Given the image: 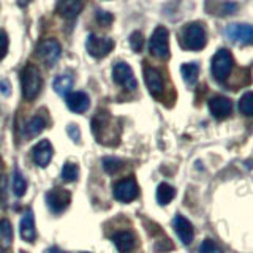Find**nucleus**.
<instances>
[{
    "mask_svg": "<svg viewBox=\"0 0 253 253\" xmlns=\"http://www.w3.org/2000/svg\"><path fill=\"white\" fill-rule=\"evenodd\" d=\"M113 242L121 253H130L136 245V236L131 231H119L113 236Z\"/></svg>",
    "mask_w": 253,
    "mask_h": 253,
    "instance_id": "a211bd4d",
    "label": "nucleus"
},
{
    "mask_svg": "<svg viewBox=\"0 0 253 253\" xmlns=\"http://www.w3.org/2000/svg\"><path fill=\"white\" fill-rule=\"evenodd\" d=\"M138 193H139V188H138L136 180H134L133 177L122 179L113 185V195L117 201L130 203L138 196Z\"/></svg>",
    "mask_w": 253,
    "mask_h": 253,
    "instance_id": "6e6552de",
    "label": "nucleus"
},
{
    "mask_svg": "<svg viewBox=\"0 0 253 253\" xmlns=\"http://www.w3.org/2000/svg\"><path fill=\"white\" fill-rule=\"evenodd\" d=\"M144 81L149 92L154 95V97H160L165 90V83H163V78L160 75V71L155 70V68H150L147 67L144 70Z\"/></svg>",
    "mask_w": 253,
    "mask_h": 253,
    "instance_id": "4468645a",
    "label": "nucleus"
},
{
    "mask_svg": "<svg viewBox=\"0 0 253 253\" xmlns=\"http://www.w3.org/2000/svg\"><path fill=\"white\" fill-rule=\"evenodd\" d=\"M67 131H68V134H70V138H71V139H73L75 142H79V139H81V131H79L78 125L70 124V125L67 126Z\"/></svg>",
    "mask_w": 253,
    "mask_h": 253,
    "instance_id": "72a5a7b5",
    "label": "nucleus"
},
{
    "mask_svg": "<svg viewBox=\"0 0 253 253\" xmlns=\"http://www.w3.org/2000/svg\"><path fill=\"white\" fill-rule=\"evenodd\" d=\"M6 204V176H0V206Z\"/></svg>",
    "mask_w": 253,
    "mask_h": 253,
    "instance_id": "473e14b6",
    "label": "nucleus"
},
{
    "mask_svg": "<svg viewBox=\"0 0 253 253\" xmlns=\"http://www.w3.org/2000/svg\"><path fill=\"white\" fill-rule=\"evenodd\" d=\"M49 253H65V252H62V250H59V249H51Z\"/></svg>",
    "mask_w": 253,
    "mask_h": 253,
    "instance_id": "c9c22d12",
    "label": "nucleus"
},
{
    "mask_svg": "<svg viewBox=\"0 0 253 253\" xmlns=\"http://www.w3.org/2000/svg\"><path fill=\"white\" fill-rule=\"evenodd\" d=\"M225 35L234 43L250 44L253 42V29L249 24H229L225 29Z\"/></svg>",
    "mask_w": 253,
    "mask_h": 253,
    "instance_id": "9b49d317",
    "label": "nucleus"
},
{
    "mask_svg": "<svg viewBox=\"0 0 253 253\" xmlns=\"http://www.w3.org/2000/svg\"><path fill=\"white\" fill-rule=\"evenodd\" d=\"M19 231H21V237L26 242H30V244L35 242L37 229H35V220H34V213H32V211H27L24 213V217L21 218Z\"/></svg>",
    "mask_w": 253,
    "mask_h": 253,
    "instance_id": "f3484780",
    "label": "nucleus"
},
{
    "mask_svg": "<svg viewBox=\"0 0 253 253\" xmlns=\"http://www.w3.org/2000/svg\"><path fill=\"white\" fill-rule=\"evenodd\" d=\"M42 76H40V71L35 65H26L21 71V87H22V95L24 98L32 101L37 98V95L42 90Z\"/></svg>",
    "mask_w": 253,
    "mask_h": 253,
    "instance_id": "f03ea898",
    "label": "nucleus"
},
{
    "mask_svg": "<svg viewBox=\"0 0 253 253\" xmlns=\"http://www.w3.org/2000/svg\"><path fill=\"white\" fill-rule=\"evenodd\" d=\"M26 188H27L26 179H24V176L18 168H14V171H13V193L18 198H21L24 193H26Z\"/></svg>",
    "mask_w": 253,
    "mask_h": 253,
    "instance_id": "b1692460",
    "label": "nucleus"
},
{
    "mask_svg": "<svg viewBox=\"0 0 253 253\" xmlns=\"http://www.w3.org/2000/svg\"><path fill=\"white\" fill-rule=\"evenodd\" d=\"M83 3L81 2H76V0H65V2H59L57 5V11L60 16L67 19H75L76 16L81 13L83 10Z\"/></svg>",
    "mask_w": 253,
    "mask_h": 253,
    "instance_id": "6ab92c4d",
    "label": "nucleus"
},
{
    "mask_svg": "<svg viewBox=\"0 0 253 253\" xmlns=\"http://www.w3.org/2000/svg\"><path fill=\"white\" fill-rule=\"evenodd\" d=\"M200 253H223V252H221V249L213 241L206 239L200 245Z\"/></svg>",
    "mask_w": 253,
    "mask_h": 253,
    "instance_id": "c85d7f7f",
    "label": "nucleus"
},
{
    "mask_svg": "<svg viewBox=\"0 0 253 253\" xmlns=\"http://www.w3.org/2000/svg\"><path fill=\"white\" fill-rule=\"evenodd\" d=\"M85 47H87V52H89L92 57L101 59V57H106V55L113 51L114 40L108 38V37H98V35L90 34L87 37Z\"/></svg>",
    "mask_w": 253,
    "mask_h": 253,
    "instance_id": "423d86ee",
    "label": "nucleus"
},
{
    "mask_svg": "<svg viewBox=\"0 0 253 253\" xmlns=\"http://www.w3.org/2000/svg\"><path fill=\"white\" fill-rule=\"evenodd\" d=\"M172 228L184 245H190L193 242V237H195L193 226L185 217H182L180 213H177V215L172 218Z\"/></svg>",
    "mask_w": 253,
    "mask_h": 253,
    "instance_id": "f8f14e48",
    "label": "nucleus"
},
{
    "mask_svg": "<svg viewBox=\"0 0 253 253\" xmlns=\"http://www.w3.org/2000/svg\"><path fill=\"white\" fill-rule=\"evenodd\" d=\"M67 106L73 113H85L90 106V98L84 92H71L67 95Z\"/></svg>",
    "mask_w": 253,
    "mask_h": 253,
    "instance_id": "dca6fc26",
    "label": "nucleus"
},
{
    "mask_svg": "<svg viewBox=\"0 0 253 253\" xmlns=\"http://www.w3.org/2000/svg\"><path fill=\"white\" fill-rule=\"evenodd\" d=\"M124 166V162L119 160V158H114V157H106L103 158V168L108 174H114L117 172Z\"/></svg>",
    "mask_w": 253,
    "mask_h": 253,
    "instance_id": "cd10ccee",
    "label": "nucleus"
},
{
    "mask_svg": "<svg viewBox=\"0 0 253 253\" xmlns=\"http://www.w3.org/2000/svg\"><path fill=\"white\" fill-rule=\"evenodd\" d=\"M113 79L117 84H121L122 87H125V89H128V90H134V89H136V85H138L136 79H134L131 67L128 65V63H125V62H117L114 65Z\"/></svg>",
    "mask_w": 253,
    "mask_h": 253,
    "instance_id": "1a4fd4ad",
    "label": "nucleus"
},
{
    "mask_svg": "<svg viewBox=\"0 0 253 253\" xmlns=\"http://www.w3.org/2000/svg\"><path fill=\"white\" fill-rule=\"evenodd\" d=\"M239 109L244 116H247V117L253 116V95H252V92L244 93V97L239 101Z\"/></svg>",
    "mask_w": 253,
    "mask_h": 253,
    "instance_id": "bb28decb",
    "label": "nucleus"
},
{
    "mask_svg": "<svg viewBox=\"0 0 253 253\" xmlns=\"http://www.w3.org/2000/svg\"><path fill=\"white\" fill-rule=\"evenodd\" d=\"M0 253H5V252H2V250H0Z\"/></svg>",
    "mask_w": 253,
    "mask_h": 253,
    "instance_id": "e433bc0d",
    "label": "nucleus"
},
{
    "mask_svg": "<svg viewBox=\"0 0 253 253\" xmlns=\"http://www.w3.org/2000/svg\"><path fill=\"white\" fill-rule=\"evenodd\" d=\"M71 203V193L65 188L55 187L46 193V204L52 212L60 213L65 211Z\"/></svg>",
    "mask_w": 253,
    "mask_h": 253,
    "instance_id": "0eeeda50",
    "label": "nucleus"
},
{
    "mask_svg": "<svg viewBox=\"0 0 253 253\" xmlns=\"http://www.w3.org/2000/svg\"><path fill=\"white\" fill-rule=\"evenodd\" d=\"M92 131L98 142L113 146L119 142V130L114 128V121L109 113L100 111L92 121Z\"/></svg>",
    "mask_w": 253,
    "mask_h": 253,
    "instance_id": "f257e3e1",
    "label": "nucleus"
},
{
    "mask_svg": "<svg viewBox=\"0 0 253 253\" xmlns=\"http://www.w3.org/2000/svg\"><path fill=\"white\" fill-rule=\"evenodd\" d=\"M52 87L57 95H60V97H67L71 90V87H73V78L70 75H60L54 79Z\"/></svg>",
    "mask_w": 253,
    "mask_h": 253,
    "instance_id": "aec40b11",
    "label": "nucleus"
},
{
    "mask_svg": "<svg viewBox=\"0 0 253 253\" xmlns=\"http://www.w3.org/2000/svg\"><path fill=\"white\" fill-rule=\"evenodd\" d=\"M43 130H44V121L40 116L32 117L26 125V131L29 136H37V134H40Z\"/></svg>",
    "mask_w": 253,
    "mask_h": 253,
    "instance_id": "393cba45",
    "label": "nucleus"
},
{
    "mask_svg": "<svg viewBox=\"0 0 253 253\" xmlns=\"http://www.w3.org/2000/svg\"><path fill=\"white\" fill-rule=\"evenodd\" d=\"M174 196H176V190H174V187H171L169 184H160L157 188V201L158 204L162 206H166L169 204Z\"/></svg>",
    "mask_w": 253,
    "mask_h": 253,
    "instance_id": "5701e85b",
    "label": "nucleus"
},
{
    "mask_svg": "<svg viewBox=\"0 0 253 253\" xmlns=\"http://www.w3.org/2000/svg\"><path fill=\"white\" fill-rule=\"evenodd\" d=\"M169 32L166 27L163 26H158L152 37L149 40V51L152 55L155 57L162 59V60H166L169 57Z\"/></svg>",
    "mask_w": 253,
    "mask_h": 253,
    "instance_id": "20e7f679",
    "label": "nucleus"
},
{
    "mask_svg": "<svg viewBox=\"0 0 253 253\" xmlns=\"http://www.w3.org/2000/svg\"><path fill=\"white\" fill-rule=\"evenodd\" d=\"M60 44L57 40H43L42 43L38 44L37 47V54L40 55V59L44 60L46 65L52 67L55 62H57V59L60 57Z\"/></svg>",
    "mask_w": 253,
    "mask_h": 253,
    "instance_id": "9d476101",
    "label": "nucleus"
},
{
    "mask_svg": "<svg viewBox=\"0 0 253 253\" xmlns=\"http://www.w3.org/2000/svg\"><path fill=\"white\" fill-rule=\"evenodd\" d=\"M81 253H87V252H81Z\"/></svg>",
    "mask_w": 253,
    "mask_h": 253,
    "instance_id": "58836bf2",
    "label": "nucleus"
},
{
    "mask_svg": "<svg viewBox=\"0 0 253 253\" xmlns=\"http://www.w3.org/2000/svg\"><path fill=\"white\" fill-rule=\"evenodd\" d=\"M208 43V35L201 24L192 22L187 24L182 30V44L190 51H200Z\"/></svg>",
    "mask_w": 253,
    "mask_h": 253,
    "instance_id": "7ed1b4c3",
    "label": "nucleus"
},
{
    "mask_svg": "<svg viewBox=\"0 0 253 253\" xmlns=\"http://www.w3.org/2000/svg\"><path fill=\"white\" fill-rule=\"evenodd\" d=\"M52 146L47 139L40 141L38 144H35V147L32 149V157H34V162L40 168H46L49 165L51 158H52Z\"/></svg>",
    "mask_w": 253,
    "mask_h": 253,
    "instance_id": "ddd939ff",
    "label": "nucleus"
},
{
    "mask_svg": "<svg viewBox=\"0 0 253 253\" xmlns=\"http://www.w3.org/2000/svg\"><path fill=\"white\" fill-rule=\"evenodd\" d=\"M13 244V228L6 218L0 220V245L3 249H10Z\"/></svg>",
    "mask_w": 253,
    "mask_h": 253,
    "instance_id": "412c9836",
    "label": "nucleus"
},
{
    "mask_svg": "<svg viewBox=\"0 0 253 253\" xmlns=\"http://www.w3.org/2000/svg\"><path fill=\"white\" fill-rule=\"evenodd\" d=\"M19 253H26V252H19Z\"/></svg>",
    "mask_w": 253,
    "mask_h": 253,
    "instance_id": "4c0bfd02",
    "label": "nucleus"
},
{
    "mask_svg": "<svg viewBox=\"0 0 253 253\" xmlns=\"http://www.w3.org/2000/svg\"><path fill=\"white\" fill-rule=\"evenodd\" d=\"M231 68H233V55L228 49L221 47V49H218L215 55L212 57V63H211V71H212L213 79L218 83H223L228 78Z\"/></svg>",
    "mask_w": 253,
    "mask_h": 253,
    "instance_id": "39448f33",
    "label": "nucleus"
},
{
    "mask_svg": "<svg viewBox=\"0 0 253 253\" xmlns=\"http://www.w3.org/2000/svg\"><path fill=\"white\" fill-rule=\"evenodd\" d=\"M8 52V35L3 30H0V60L5 59Z\"/></svg>",
    "mask_w": 253,
    "mask_h": 253,
    "instance_id": "7c9ffc66",
    "label": "nucleus"
},
{
    "mask_svg": "<svg viewBox=\"0 0 253 253\" xmlns=\"http://www.w3.org/2000/svg\"><path fill=\"white\" fill-rule=\"evenodd\" d=\"M0 92L3 95H10V84H8L6 79H2V81H0Z\"/></svg>",
    "mask_w": 253,
    "mask_h": 253,
    "instance_id": "f704fd0d",
    "label": "nucleus"
},
{
    "mask_svg": "<svg viewBox=\"0 0 253 253\" xmlns=\"http://www.w3.org/2000/svg\"><path fill=\"white\" fill-rule=\"evenodd\" d=\"M79 176V168H78V165L75 163H65L63 165V168H62V179L63 180H67V182H75Z\"/></svg>",
    "mask_w": 253,
    "mask_h": 253,
    "instance_id": "a878e982",
    "label": "nucleus"
},
{
    "mask_svg": "<svg viewBox=\"0 0 253 253\" xmlns=\"http://www.w3.org/2000/svg\"><path fill=\"white\" fill-rule=\"evenodd\" d=\"M231 109H233V105H231V100L226 98V97H213L209 100V111L211 114L215 117V119H225L231 114Z\"/></svg>",
    "mask_w": 253,
    "mask_h": 253,
    "instance_id": "2eb2a0df",
    "label": "nucleus"
},
{
    "mask_svg": "<svg viewBox=\"0 0 253 253\" xmlns=\"http://www.w3.org/2000/svg\"><path fill=\"white\" fill-rule=\"evenodd\" d=\"M180 73L184 76V81L190 85H193L198 79V75H200V65H198L196 62H192V63H184V65L180 67Z\"/></svg>",
    "mask_w": 253,
    "mask_h": 253,
    "instance_id": "4be33fe9",
    "label": "nucleus"
},
{
    "mask_svg": "<svg viewBox=\"0 0 253 253\" xmlns=\"http://www.w3.org/2000/svg\"><path fill=\"white\" fill-rule=\"evenodd\" d=\"M142 44H144V40H142L141 32H133L130 35V46L134 52H141Z\"/></svg>",
    "mask_w": 253,
    "mask_h": 253,
    "instance_id": "c756f323",
    "label": "nucleus"
},
{
    "mask_svg": "<svg viewBox=\"0 0 253 253\" xmlns=\"http://www.w3.org/2000/svg\"><path fill=\"white\" fill-rule=\"evenodd\" d=\"M113 14L111 13H108V11H98L97 13V21L101 24V26H105V27H108L111 22H113Z\"/></svg>",
    "mask_w": 253,
    "mask_h": 253,
    "instance_id": "2f4dec72",
    "label": "nucleus"
}]
</instances>
